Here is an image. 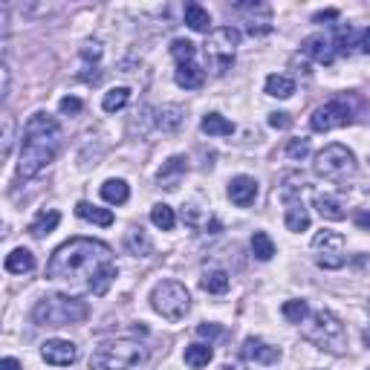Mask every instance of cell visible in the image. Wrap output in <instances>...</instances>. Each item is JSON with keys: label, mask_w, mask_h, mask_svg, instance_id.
I'll use <instances>...</instances> for the list:
<instances>
[{"label": "cell", "mask_w": 370, "mask_h": 370, "mask_svg": "<svg viewBox=\"0 0 370 370\" xmlns=\"http://www.w3.org/2000/svg\"><path fill=\"white\" fill-rule=\"evenodd\" d=\"M315 174L330 183H344L347 176L356 174V156L344 145H327L315 156Z\"/></svg>", "instance_id": "8"}, {"label": "cell", "mask_w": 370, "mask_h": 370, "mask_svg": "<svg viewBox=\"0 0 370 370\" xmlns=\"http://www.w3.org/2000/svg\"><path fill=\"white\" fill-rule=\"evenodd\" d=\"M353 223H356L362 232H370V212H356L353 214Z\"/></svg>", "instance_id": "40"}, {"label": "cell", "mask_w": 370, "mask_h": 370, "mask_svg": "<svg viewBox=\"0 0 370 370\" xmlns=\"http://www.w3.org/2000/svg\"><path fill=\"white\" fill-rule=\"evenodd\" d=\"M145 362V347L133 339H116L104 342L102 347L93 350L90 370H133Z\"/></svg>", "instance_id": "4"}, {"label": "cell", "mask_w": 370, "mask_h": 370, "mask_svg": "<svg viewBox=\"0 0 370 370\" xmlns=\"http://www.w3.org/2000/svg\"><path fill=\"white\" fill-rule=\"evenodd\" d=\"M58 223H61V214H58V212H53V208H50V212H41L35 220H32L26 232H29L32 237H44V234L55 232V229H58Z\"/></svg>", "instance_id": "20"}, {"label": "cell", "mask_w": 370, "mask_h": 370, "mask_svg": "<svg viewBox=\"0 0 370 370\" xmlns=\"http://www.w3.org/2000/svg\"><path fill=\"white\" fill-rule=\"evenodd\" d=\"M281 313L286 321H293V324H304V321L310 318V304L307 301H284Z\"/></svg>", "instance_id": "31"}, {"label": "cell", "mask_w": 370, "mask_h": 370, "mask_svg": "<svg viewBox=\"0 0 370 370\" xmlns=\"http://www.w3.org/2000/svg\"><path fill=\"white\" fill-rule=\"evenodd\" d=\"M151 223L156 229H163V232H171L176 226V214H174V208L165 205V203H159L151 208Z\"/></svg>", "instance_id": "29"}, {"label": "cell", "mask_w": 370, "mask_h": 370, "mask_svg": "<svg viewBox=\"0 0 370 370\" xmlns=\"http://www.w3.org/2000/svg\"><path fill=\"white\" fill-rule=\"evenodd\" d=\"M156 124L163 127L165 133L180 131V124H183V110H180V107H174V104H171V107H163V110L156 113Z\"/></svg>", "instance_id": "30"}, {"label": "cell", "mask_w": 370, "mask_h": 370, "mask_svg": "<svg viewBox=\"0 0 370 370\" xmlns=\"http://www.w3.org/2000/svg\"><path fill=\"white\" fill-rule=\"evenodd\" d=\"M362 342H364V347H370V327L362 333Z\"/></svg>", "instance_id": "44"}, {"label": "cell", "mask_w": 370, "mask_h": 370, "mask_svg": "<svg viewBox=\"0 0 370 370\" xmlns=\"http://www.w3.org/2000/svg\"><path fill=\"white\" fill-rule=\"evenodd\" d=\"M82 110H84V102L75 99V95H67V99H61V113L75 116V113H82Z\"/></svg>", "instance_id": "37"}, {"label": "cell", "mask_w": 370, "mask_h": 370, "mask_svg": "<svg viewBox=\"0 0 370 370\" xmlns=\"http://www.w3.org/2000/svg\"><path fill=\"white\" fill-rule=\"evenodd\" d=\"M315 208H318V214L324 220H344L347 217L342 200L333 197V194H315Z\"/></svg>", "instance_id": "19"}, {"label": "cell", "mask_w": 370, "mask_h": 370, "mask_svg": "<svg viewBox=\"0 0 370 370\" xmlns=\"http://www.w3.org/2000/svg\"><path fill=\"white\" fill-rule=\"evenodd\" d=\"M0 370H24V367H21L18 359H3V362H0Z\"/></svg>", "instance_id": "43"}, {"label": "cell", "mask_w": 370, "mask_h": 370, "mask_svg": "<svg viewBox=\"0 0 370 370\" xmlns=\"http://www.w3.org/2000/svg\"><path fill=\"white\" fill-rule=\"evenodd\" d=\"M200 286L205 289V293H212V295H223L229 289V272L226 269H212V272H205V275L200 278Z\"/></svg>", "instance_id": "23"}, {"label": "cell", "mask_w": 370, "mask_h": 370, "mask_svg": "<svg viewBox=\"0 0 370 370\" xmlns=\"http://www.w3.org/2000/svg\"><path fill=\"white\" fill-rule=\"evenodd\" d=\"M6 272H12V275H29L32 269H35V255H32L29 249H12L6 255Z\"/></svg>", "instance_id": "17"}, {"label": "cell", "mask_w": 370, "mask_h": 370, "mask_svg": "<svg viewBox=\"0 0 370 370\" xmlns=\"http://www.w3.org/2000/svg\"><path fill=\"white\" fill-rule=\"evenodd\" d=\"M214 359V350H212V344H188L185 347V364L188 367H205L208 362Z\"/></svg>", "instance_id": "25"}, {"label": "cell", "mask_w": 370, "mask_h": 370, "mask_svg": "<svg viewBox=\"0 0 370 370\" xmlns=\"http://www.w3.org/2000/svg\"><path fill=\"white\" fill-rule=\"evenodd\" d=\"M367 313H370V301H367Z\"/></svg>", "instance_id": "46"}, {"label": "cell", "mask_w": 370, "mask_h": 370, "mask_svg": "<svg viewBox=\"0 0 370 370\" xmlns=\"http://www.w3.org/2000/svg\"><path fill=\"white\" fill-rule=\"evenodd\" d=\"M353 122H356V116H353V107L347 102V95H339V99L321 104L310 116V127L315 133H327V131H335V127H347Z\"/></svg>", "instance_id": "10"}, {"label": "cell", "mask_w": 370, "mask_h": 370, "mask_svg": "<svg viewBox=\"0 0 370 370\" xmlns=\"http://www.w3.org/2000/svg\"><path fill=\"white\" fill-rule=\"evenodd\" d=\"M269 124L275 127V131H286V127L293 124V119H289V113H272L269 116Z\"/></svg>", "instance_id": "38"}, {"label": "cell", "mask_w": 370, "mask_h": 370, "mask_svg": "<svg viewBox=\"0 0 370 370\" xmlns=\"http://www.w3.org/2000/svg\"><path fill=\"white\" fill-rule=\"evenodd\" d=\"M119 269L113 263V252L102 240L90 237H73L46 263V278L67 284L75 293H93L104 295L110 284L116 281Z\"/></svg>", "instance_id": "1"}, {"label": "cell", "mask_w": 370, "mask_h": 370, "mask_svg": "<svg viewBox=\"0 0 370 370\" xmlns=\"http://www.w3.org/2000/svg\"><path fill=\"white\" fill-rule=\"evenodd\" d=\"M335 18H339V12H335V9H327V12H318V15H315V24H324V21H335Z\"/></svg>", "instance_id": "42"}, {"label": "cell", "mask_w": 370, "mask_h": 370, "mask_svg": "<svg viewBox=\"0 0 370 370\" xmlns=\"http://www.w3.org/2000/svg\"><path fill=\"white\" fill-rule=\"evenodd\" d=\"M266 93L272 99H289V95L295 93V82L289 75H281V73H272L266 78Z\"/></svg>", "instance_id": "21"}, {"label": "cell", "mask_w": 370, "mask_h": 370, "mask_svg": "<svg viewBox=\"0 0 370 370\" xmlns=\"http://www.w3.org/2000/svg\"><path fill=\"white\" fill-rule=\"evenodd\" d=\"M58 148H61V124L50 113H44V110L32 113L26 127H24V148H21L18 176L21 180L38 176L58 156Z\"/></svg>", "instance_id": "2"}, {"label": "cell", "mask_w": 370, "mask_h": 370, "mask_svg": "<svg viewBox=\"0 0 370 370\" xmlns=\"http://www.w3.org/2000/svg\"><path fill=\"white\" fill-rule=\"evenodd\" d=\"M359 50H362L364 55H370V26L359 32Z\"/></svg>", "instance_id": "41"}, {"label": "cell", "mask_w": 370, "mask_h": 370, "mask_svg": "<svg viewBox=\"0 0 370 370\" xmlns=\"http://www.w3.org/2000/svg\"><path fill=\"white\" fill-rule=\"evenodd\" d=\"M12 142H15V119L6 113L3 116V148H0V156H9V151H12Z\"/></svg>", "instance_id": "36"}, {"label": "cell", "mask_w": 370, "mask_h": 370, "mask_svg": "<svg viewBox=\"0 0 370 370\" xmlns=\"http://www.w3.org/2000/svg\"><path fill=\"white\" fill-rule=\"evenodd\" d=\"M185 24L194 32H208L212 29V15H208V9H203L200 3H188L185 6Z\"/></svg>", "instance_id": "24"}, {"label": "cell", "mask_w": 370, "mask_h": 370, "mask_svg": "<svg viewBox=\"0 0 370 370\" xmlns=\"http://www.w3.org/2000/svg\"><path fill=\"white\" fill-rule=\"evenodd\" d=\"M127 249H131L133 255H142V257H148V255L154 252L151 240L145 237V232H142V229H131V232H127Z\"/></svg>", "instance_id": "33"}, {"label": "cell", "mask_w": 370, "mask_h": 370, "mask_svg": "<svg viewBox=\"0 0 370 370\" xmlns=\"http://www.w3.org/2000/svg\"><path fill=\"white\" fill-rule=\"evenodd\" d=\"M41 356L46 364H55V367H67L78 359V347L67 339H50L41 344Z\"/></svg>", "instance_id": "12"}, {"label": "cell", "mask_w": 370, "mask_h": 370, "mask_svg": "<svg viewBox=\"0 0 370 370\" xmlns=\"http://www.w3.org/2000/svg\"><path fill=\"white\" fill-rule=\"evenodd\" d=\"M313 249L318 252V266L321 269H342L344 266V234H339V232H318L315 237H313Z\"/></svg>", "instance_id": "11"}, {"label": "cell", "mask_w": 370, "mask_h": 370, "mask_svg": "<svg viewBox=\"0 0 370 370\" xmlns=\"http://www.w3.org/2000/svg\"><path fill=\"white\" fill-rule=\"evenodd\" d=\"M356 38H359V35H356V32H353L350 26H347V29L339 26V29H335V50H339L342 55H347V53L353 50V46H359Z\"/></svg>", "instance_id": "34"}, {"label": "cell", "mask_w": 370, "mask_h": 370, "mask_svg": "<svg viewBox=\"0 0 370 370\" xmlns=\"http://www.w3.org/2000/svg\"><path fill=\"white\" fill-rule=\"evenodd\" d=\"M252 255L257 261H272V257H275V243H272V237L266 232L252 234Z\"/></svg>", "instance_id": "28"}, {"label": "cell", "mask_w": 370, "mask_h": 370, "mask_svg": "<svg viewBox=\"0 0 370 370\" xmlns=\"http://www.w3.org/2000/svg\"><path fill=\"white\" fill-rule=\"evenodd\" d=\"M229 200L240 208L252 205L257 200V180H252V176H234L229 183Z\"/></svg>", "instance_id": "14"}, {"label": "cell", "mask_w": 370, "mask_h": 370, "mask_svg": "<svg viewBox=\"0 0 370 370\" xmlns=\"http://www.w3.org/2000/svg\"><path fill=\"white\" fill-rule=\"evenodd\" d=\"M284 223H286L289 232H307V229H310V214H307V208H304V203H301L298 197H289V194H286Z\"/></svg>", "instance_id": "15"}, {"label": "cell", "mask_w": 370, "mask_h": 370, "mask_svg": "<svg viewBox=\"0 0 370 370\" xmlns=\"http://www.w3.org/2000/svg\"><path fill=\"white\" fill-rule=\"evenodd\" d=\"M151 304H154V310L163 315L165 321H180L191 310V295H188L185 284H180V281H163V284L154 286Z\"/></svg>", "instance_id": "7"}, {"label": "cell", "mask_w": 370, "mask_h": 370, "mask_svg": "<svg viewBox=\"0 0 370 370\" xmlns=\"http://www.w3.org/2000/svg\"><path fill=\"white\" fill-rule=\"evenodd\" d=\"M197 335H203V339H214V335H220V324H200Z\"/></svg>", "instance_id": "39"}, {"label": "cell", "mask_w": 370, "mask_h": 370, "mask_svg": "<svg viewBox=\"0 0 370 370\" xmlns=\"http://www.w3.org/2000/svg\"><path fill=\"white\" fill-rule=\"evenodd\" d=\"M75 214L87 220V223H95V226H113V212L110 208H99L93 203H75Z\"/></svg>", "instance_id": "18"}, {"label": "cell", "mask_w": 370, "mask_h": 370, "mask_svg": "<svg viewBox=\"0 0 370 370\" xmlns=\"http://www.w3.org/2000/svg\"><path fill=\"white\" fill-rule=\"evenodd\" d=\"M301 50L307 53L313 61H318V64H333V58H335V53H333V46H330V41L324 38V35H310V38H304V44H301Z\"/></svg>", "instance_id": "16"}, {"label": "cell", "mask_w": 370, "mask_h": 370, "mask_svg": "<svg viewBox=\"0 0 370 370\" xmlns=\"http://www.w3.org/2000/svg\"><path fill=\"white\" fill-rule=\"evenodd\" d=\"M367 370H370V367H367Z\"/></svg>", "instance_id": "47"}, {"label": "cell", "mask_w": 370, "mask_h": 370, "mask_svg": "<svg viewBox=\"0 0 370 370\" xmlns=\"http://www.w3.org/2000/svg\"><path fill=\"white\" fill-rule=\"evenodd\" d=\"M171 55L176 58V73H174L176 84L185 87V90H200L205 84V70H200V64L194 61V55H197L194 44L176 38L171 44Z\"/></svg>", "instance_id": "9"}, {"label": "cell", "mask_w": 370, "mask_h": 370, "mask_svg": "<svg viewBox=\"0 0 370 370\" xmlns=\"http://www.w3.org/2000/svg\"><path fill=\"white\" fill-rule=\"evenodd\" d=\"M310 154V139H289L286 142V156L289 159H304Z\"/></svg>", "instance_id": "35"}, {"label": "cell", "mask_w": 370, "mask_h": 370, "mask_svg": "<svg viewBox=\"0 0 370 370\" xmlns=\"http://www.w3.org/2000/svg\"><path fill=\"white\" fill-rule=\"evenodd\" d=\"M102 197L107 203H113V205H122V203H127V197H131V188H127L124 180H107L102 185Z\"/></svg>", "instance_id": "26"}, {"label": "cell", "mask_w": 370, "mask_h": 370, "mask_svg": "<svg viewBox=\"0 0 370 370\" xmlns=\"http://www.w3.org/2000/svg\"><path fill=\"white\" fill-rule=\"evenodd\" d=\"M127 102H131V90L127 87H113L110 93H104L102 107H104V113H116V110H122Z\"/></svg>", "instance_id": "32"}, {"label": "cell", "mask_w": 370, "mask_h": 370, "mask_svg": "<svg viewBox=\"0 0 370 370\" xmlns=\"http://www.w3.org/2000/svg\"><path fill=\"white\" fill-rule=\"evenodd\" d=\"M246 362H255V364H275L281 359V350L266 344L263 339H246L243 347H240Z\"/></svg>", "instance_id": "13"}, {"label": "cell", "mask_w": 370, "mask_h": 370, "mask_svg": "<svg viewBox=\"0 0 370 370\" xmlns=\"http://www.w3.org/2000/svg\"><path fill=\"white\" fill-rule=\"evenodd\" d=\"M240 44V32L234 26H220L208 35L203 53H205V61L208 67L214 70V75H226L234 64V50Z\"/></svg>", "instance_id": "6"}, {"label": "cell", "mask_w": 370, "mask_h": 370, "mask_svg": "<svg viewBox=\"0 0 370 370\" xmlns=\"http://www.w3.org/2000/svg\"><path fill=\"white\" fill-rule=\"evenodd\" d=\"M90 315V307L84 301L70 298V295H50L41 298L32 310V318L41 327H67V324H82Z\"/></svg>", "instance_id": "3"}, {"label": "cell", "mask_w": 370, "mask_h": 370, "mask_svg": "<svg viewBox=\"0 0 370 370\" xmlns=\"http://www.w3.org/2000/svg\"><path fill=\"white\" fill-rule=\"evenodd\" d=\"M188 171V159L185 156H171L168 159V163L163 165V168H159V183H171V188H176L174 185V176H180V174H185Z\"/></svg>", "instance_id": "27"}, {"label": "cell", "mask_w": 370, "mask_h": 370, "mask_svg": "<svg viewBox=\"0 0 370 370\" xmlns=\"http://www.w3.org/2000/svg\"><path fill=\"white\" fill-rule=\"evenodd\" d=\"M223 370H243V367H237V364H226V367H223Z\"/></svg>", "instance_id": "45"}, {"label": "cell", "mask_w": 370, "mask_h": 370, "mask_svg": "<svg viewBox=\"0 0 370 370\" xmlns=\"http://www.w3.org/2000/svg\"><path fill=\"white\" fill-rule=\"evenodd\" d=\"M200 127H203V133H208V136H232L234 133V124L229 119H223L220 113H205Z\"/></svg>", "instance_id": "22"}, {"label": "cell", "mask_w": 370, "mask_h": 370, "mask_svg": "<svg viewBox=\"0 0 370 370\" xmlns=\"http://www.w3.org/2000/svg\"><path fill=\"white\" fill-rule=\"evenodd\" d=\"M304 339L318 344L321 350H330V353H344V347H347L344 324L339 321V315H333L330 310L313 313L310 324L304 327Z\"/></svg>", "instance_id": "5"}]
</instances>
